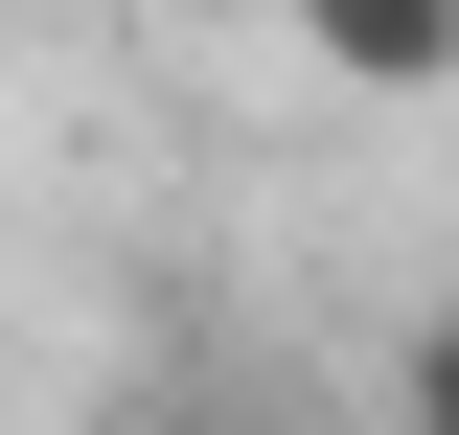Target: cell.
Instances as JSON below:
<instances>
[{
    "label": "cell",
    "instance_id": "obj_1",
    "mask_svg": "<svg viewBox=\"0 0 459 435\" xmlns=\"http://www.w3.org/2000/svg\"><path fill=\"white\" fill-rule=\"evenodd\" d=\"M299 69H344V92H459V0H276Z\"/></svg>",
    "mask_w": 459,
    "mask_h": 435
},
{
    "label": "cell",
    "instance_id": "obj_2",
    "mask_svg": "<svg viewBox=\"0 0 459 435\" xmlns=\"http://www.w3.org/2000/svg\"><path fill=\"white\" fill-rule=\"evenodd\" d=\"M115 435H276V413H253V367H138Z\"/></svg>",
    "mask_w": 459,
    "mask_h": 435
},
{
    "label": "cell",
    "instance_id": "obj_3",
    "mask_svg": "<svg viewBox=\"0 0 459 435\" xmlns=\"http://www.w3.org/2000/svg\"><path fill=\"white\" fill-rule=\"evenodd\" d=\"M391 435H459V298H437V321H391Z\"/></svg>",
    "mask_w": 459,
    "mask_h": 435
}]
</instances>
